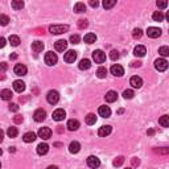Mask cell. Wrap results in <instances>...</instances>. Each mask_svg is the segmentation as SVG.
<instances>
[{
	"instance_id": "cell-1",
	"label": "cell",
	"mask_w": 169,
	"mask_h": 169,
	"mask_svg": "<svg viewBox=\"0 0 169 169\" xmlns=\"http://www.w3.org/2000/svg\"><path fill=\"white\" fill-rule=\"evenodd\" d=\"M69 31L68 25H62V24H56V25H50L49 26V32L53 33V35H62V33H66Z\"/></svg>"
},
{
	"instance_id": "cell-2",
	"label": "cell",
	"mask_w": 169,
	"mask_h": 169,
	"mask_svg": "<svg viewBox=\"0 0 169 169\" xmlns=\"http://www.w3.org/2000/svg\"><path fill=\"white\" fill-rule=\"evenodd\" d=\"M44 59H45V64H46V65L53 66V65L57 64L58 57H57V54H56V53H53V52H48V53L45 54Z\"/></svg>"
},
{
	"instance_id": "cell-3",
	"label": "cell",
	"mask_w": 169,
	"mask_h": 169,
	"mask_svg": "<svg viewBox=\"0 0 169 169\" xmlns=\"http://www.w3.org/2000/svg\"><path fill=\"white\" fill-rule=\"evenodd\" d=\"M46 101L50 104H56L59 101V94L56 90H50L48 92V95H46Z\"/></svg>"
},
{
	"instance_id": "cell-4",
	"label": "cell",
	"mask_w": 169,
	"mask_h": 169,
	"mask_svg": "<svg viewBox=\"0 0 169 169\" xmlns=\"http://www.w3.org/2000/svg\"><path fill=\"white\" fill-rule=\"evenodd\" d=\"M155 68L158 71H165L168 69V61L165 58H158L155 61Z\"/></svg>"
},
{
	"instance_id": "cell-5",
	"label": "cell",
	"mask_w": 169,
	"mask_h": 169,
	"mask_svg": "<svg viewBox=\"0 0 169 169\" xmlns=\"http://www.w3.org/2000/svg\"><path fill=\"white\" fill-rule=\"evenodd\" d=\"M92 59H94L97 64H103L106 61V54L102 50H94L92 52Z\"/></svg>"
},
{
	"instance_id": "cell-6",
	"label": "cell",
	"mask_w": 169,
	"mask_h": 169,
	"mask_svg": "<svg viewBox=\"0 0 169 169\" xmlns=\"http://www.w3.org/2000/svg\"><path fill=\"white\" fill-rule=\"evenodd\" d=\"M147 35H148V37H151V38H157V37H160V35H161V29L156 28V26H149V28L147 29Z\"/></svg>"
},
{
	"instance_id": "cell-7",
	"label": "cell",
	"mask_w": 169,
	"mask_h": 169,
	"mask_svg": "<svg viewBox=\"0 0 169 169\" xmlns=\"http://www.w3.org/2000/svg\"><path fill=\"white\" fill-rule=\"evenodd\" d=\"M77 59V52L74 50H68L64 56V61L68 62V64H73V62Z\"/></svg>"
},
{
	"instance_id": "cell-8",
	"label": "cell",
	"mask_w": 169,
	"mask_h": 169,
	"mask_svg": "<svg viewBox=\"0 0 169 169\" xmlns=\"http://www.w3.org/2000/svg\"><path fill=\"white\" fill-rule=\"evenodd\" d=\"M38 136L41 139H44V140H48V139H50L52 136V130L48 127H42L38 130Z\"/></svg>"
},
{
	"instance_id": "cell-9",
	"label": "cell",
	"mask_w": 169,
	"mask_h": 169,
	"mask_svg": "<svg viewBox=\"0 0 169 169\" xmlns=\"http://www.w3.org/2000/svg\"><path fill=\"white\" fill-rule=\"evenodd\" d=\"M110 71L115 77H122V75L124 74V69H123V66H120V65H112Z\"/></svg>"
},
{
	"instance_id": "cell-10",
	"label": "cell",
	"mask_w": 169,
	"mask_h": 169,
	"mask_svg": "<svg viewBox=\"0 0 169 169\" xmlns=\"http://www.w3.org/2000/svg\"><path fill=\"white\" fill-rule=\"evenodd\" d=\"M65 116H66V112H65V110H62V108H57V110L53 112V119H54L56 122L64 120Z\"/></svg>"
},
{
	"instance_id": "cell-11",
	"label": "cell",
	"mask_w": 169,
	"mask_h": 169,
	"mask_svg": "<svg viewBox=\"0 0 169 169\" xmlns=\"http://www.w3.org/2000/svg\"><path fill=\"white\" fill-rule=\"evenodd\" d=\"M130 85L134 89H140L141 86H143V79L140 77H137V75H134V77L130 79Z\"/></svg>"
},
{
	"instance_id": "cell-12",
	"label": "cell",
	"mask_w": 169,
	"mask_h": 169,
	"mask_svg": "<svg viewBox=\"0 0 169 169\" xmlns=\"http://www.w3.org/2000/svg\"><path fill=\"white\" fill-rule=\"evenodd\" d=\"M87 165L92 169H97V168H99V165H101V161H99V158L95 157V156H89L87 157Z\"/></svg>"
},
{
	"instance_id": "cell-13",
	"label": "cell",
	"mask_w": 169,
	"mask_h": 169,
	"mask_svg": "<svg viewBox=\"0 0 169 169\" xmlns=\"http://www.w3.org/2000/svg\"><path fill=\"white\" fill-rule=\"evenodd\" d=\"M13 71H15V74L16 75H19V77H23V75H25L26 74V66L25 65H23V64H17L15 66V69H13Z\"/></svg>"
},
{
	"instance_id": "cell-14",
	"label": "cell",
	"mask_w": 169,
	"mask_h": 169,
	"mask_svg": "<svg viewBox=\"0 0 169 169\" xmlns=\"http://www.w3.org/2000/svg\"><path fill=\"white\" fill-rule=\"evenodd\" d=\"M45 118H46V112H45V110H42V108L36 110L35 114H33V119H35L36 122H42Z\"/></svg>"
},
{
	"instance_id": "cell-15",
	"label": "cell",
	"mask_w": 169,
	"mask_h": 169,
	"mask_svg": "<svg viewBox=\"0 0 169 169\" xmlns=\"http://www.w3.org/2000/svg\"><path fill=\"white\" fill-rule=\"evenodd\" d=\"M111 131H112L111 125H102V127L98 130V135L99 136H102V137H106V136H108V135L111 134Z\"/></svg>"
},
{
	"instance_id": "cell-16",
	"label": "cell",
	"mask_w": 169,
	"mask_h": 169,
	"mask_svg": "<svg viewBox=\"0 0 169 169\" xmlns=\"http://www.w3.org/2000/svg\"><path fill=\"white\" fill-rule=\"evenodd\" d=\"M98 112H99V115H101L102 118H110L111 116V110H110L108 106H101Z\"/></svg>"
},
{
	"instance_id": "cell-17",
	"label": "cell",
	"mask_w": 169,
	"mask_h": 169,
	"mask_svg": "<svg viewBox=\"0 0 169 169\" xmlns=\"http://www.w3.org/2000/svg\"><path fill=\"white\" fill-rule=\"evenodd\" d=\"M54 48L57 52H64V50H66V48H68V41H65V40H58L54 44Z\"/></svg>"
},
{
	"instance_id": "cell-18",
	"label": "cell",
	"mask_w": 169,
	"mask_h": 169,
	"mask_svg": "<svg viewBox=\"0 0 169 169\" xmlns=\"http://www.w3.org/2000/svg\"><path fill=\"white\" fill-rule=\"evenodd\" d=\"M145 53H147V49H145V46H143V45H137L136 48L134 49V54L136 56V57H144Z\"/></svg>"
},
{
	"instance_id": "cell-19",
	"label": "cell",
	"mask_w": 169,
	"mask_h": 169,
	"mask_svg": "<svg viewBox=\"0 0 169 169\" xmlns=\"http://www.w3.org/2000/svg\"><path fill=\"white\" fill-rule=\"evenodd\" d=\"M12 97H13L12 91L8 90V89H4V90L0 91V98H2L3 101H11Z\"/></svg>"
},
{
	"instance_id": "cell-20",
	"label": "cell",
	"mask_w": 169,
	"mask_h": 169,
	"mask_svg": "<svg viewBox=\"0 0 169 169\" xmlns=\"http://www.w3.org/2000/svg\"><path fill=\"white\" fill-rule=\"evenodd\" d=\"M13 90L16 92H23L25 90V83L23 81H15L13 82Z\"/></svg>"
},
{
	"instance_id": "cell-21",
	"label": "cell",
	"mask_w": 169,
	"mask_h": 169,
	"mask_svg": "<svg viewBox=\"0 0 169 169\" xmlns=\"http://www.w3.org/2000/svg\"><path fill=\"white\" fill-rule=\"evenodd\" d=\"M118 99V94L116 91H108L107 94H106V102H108V103H114L115 101Z\"/></svg>"
},
{
	"instance_id": "cell-22",
	"label": "cell",
	"mask_w": 169,
	"mask_h": 169,
	"mask_svg": "<svg viewBox=\"0 0 169 169\" xmlns=\"http://www.w3.org/2000/svg\"><path fill=\"white\" fill-rule=\"evenodd\" d=\"M79 128V122L75 120V119H70L68 122V130L69 131H77Z\"/></svg>"
},
{
	"instance_id": "cell-23",
	"label": "cell",
	"mask_w": 169,
	"mask_h": 169,
	"mask_svg": "<svg viewBox=\"0 0 169 169\" xmlns=\"http://www.w3.org/2000/svg\"><path fill=\"white\" fill-rule=\"evenodd\" d=\"M79 149H81V144L78 141H71L70 145H69V152L70 153H78Z\"/></svg>"
},
{
	"instance_id": "cell-24",
	"label": "cell",
	"mask_w": 169,
	"mask_h": 169,
	"mask_svg": "<svg viewBox=\"0 0 169 169\" xmlns=\"http://www.w3.org/2000/svg\"><path fill=\"white\" fill-rule=\"evenodd\" d=\"M90 66H91V62H90V59H87V58L81 59V62L78 64V68L81 69V70H87V69H90Z\"/></svg>"
},
{
	"instance_id": "cell-25",
	"label": "cell",
	"mask_w": 169,
	"mask_h": 169,
	"mask_svg": "<svg viewBox=\"0 0 169 169\" xmlns=\"http://www.w3.org/2000/svg\"><path fill=\"white\" fill-rule=\"evenodd\" d=\"M48 151H49V145L46 143H41V144L37 145V153L41 155V156H42V155L48 153Z\"/></svg>"
},
{
	"instance_id": "cell-26",
	"label": "cell",
	"mask_w": 169,
	"mask_h": 169,
	"mask_svg": "<svg viewBox=\"0 0 169 169\" xmlns=\"http://www.w3.org/2000/svg\"><path fill=\"white\" fill-rule=\"evenodd\" d=\"M36 134L35 132H26V134H24V136H23V140L25 141V143H32V141L36 140Z\"/></svg>"
},
{
	"instance_id": "cell-27",
	"label": "cell",
	"mask_w": 169,
	"mask_h": 169,
	"mask_svg": "<svg viewBox=\"0 0 169 169\" xmlns=\"http://www.w3.org/2000/svg\"><path fill=\"white\" fill-rule=\"evenodd\" d=\"M83 40H85L86 44H92V42L97 41V35H95V33H87L83 37Z\"/></svg>"
},
{
	"instance_id": "cell-28",
	"label": "cell",
	"mask_w": 169,
	"mask_h": 169,
	"mask_svg": "<svg viewBox=\"0 0 169 169\" xmlns=\"http://www.w3.org/2000/svg\"><path fill=\"white\" fill-rule=\"evenodd\" d=\"M42 49H44V44H42L41 41H35L32 44V50L33 52L40 53V52H42Z\"/></svg>"
},
{
	"instance_id": "cell-29",
	"label": "cell",
	"mask_w": 169,
	"mask_h": 169,
	"mask_svg": "<svg viewBox=\"0 0 169 169\" xmlns=\"http://www.w3.org/2000/svg\"><path fill=\"white\" fill-rule=\"evenodd\" d=\"M158 123H160L161 127H169V116L168 115H163L160 119H158Z\"/></svg>"
},
{
	"instance_id": "cell-30",
	"label": "cell",
	"mask_w": 169,
	"mask_h": 169,
	"mask_svg": "<svg viewBox=\"0 0 169 169\" xmlns=\"http://www.w3.org/2000/svg\"><path fill=\"white\" fill-rule=\"evenodd\" d=\"M152 17H153V20L155 21H164V13L161 12V11H156L153 13V15H152Z\"/></svg>"
},
{
	"instance_id": "cell-31",
	"label": "cell",
	"mask_w": 169,
	"mask_h": 169,
	"mask_svg": "<svg viewBox=\"0 0 169 169\" xmlns=\"http://www.w3.org/2000/svg\"><path fill=\"white\" fill-rule=\"evenodd\" d=\"M97 75H98V78H101V79L106 78V75H107V69L103 68V66H101V68L97 70Z\"/></svg>"
},
{
	"instance_id": "cell-32",
	"label": "cell",
	"mask_w": 169,
	"mask_h": 169,
	"mask_svg": "<svg viewBox=\"0 0 169 169\" xmlns=\"http://www.w3.org/2000/svg\"><path fill=\"white\" fill-rule=\"evenodd\" d=\"M17 134H19V131H17V128L16 127H9L8 130H7V135H8L9 137H16L17 136Z\"/></svg>"
},
{
	"instance_id": "cell-33",
	"label": "cell",
	"mask_w": 169,
	"mask_h": 169,
	"mask_svg": "<svg viewBox=\"0 0 169 169\" xmlns=\"http://www.w3.org/2000/svg\"><path fill=\"white\" fill-rule=\"evenodd\" d=\"M86 11V5L83 4V3H77V4L74 5V12L77 13H82Z\"/></svg>"
},
{
	"instance_id": "cell-34",
	"label": "cell",
	"mask_w": 169,
	"mask_h": 169,
	"mask_svg": "<svg viewBox=\"0 0 169 169\" xmlns=\"http://www.w3.org/2000/svg\"><path fill=\"white\" fill-rule=\"evenodd\" d=\"M23 7H24V2H21V0H13L12 2V8L13 9H21Z\"/></svg>"
},
{
	"instance_id": "cell-35",
	"label": "cell",
	"mask_w": 169,
	"mask_h": 169,
	"mask_svg": "<svg viewBox=\"0 0 169 169\" xmlns=\"http://www.w3.org/2000/svg\"><path fill=\"white\" fill-rule=\"evenodd\" d=\"M9 42H11V45H12V46H19V44H20V38H19V36H15V35L9 36Z\"/></svg>"
},
{
	"instance_id": "cell-36",
	"label": "cell",
	"mask_w": 169,
	"mask_h": 169,
	"mask_svg": "<svg viewBox=\"0 0 169 169\" xmlns=\"http://www.w3.org/2000/svg\"><path fill=\"white\" fill-rule=\"evenodd\" d=\"M95 122H97V116H95L94 114H89L87 116H86V123H87L89 125L95 124Z\"/></svg>"
},
{
	"instance_id": "cell-37",
	"label": "cell",
	"mask_w": 169,
	"mask_h": 169,
	"mask_svg": "<svg viewBox=\"0 0 169 169\" xmlns=\"http://www.w3.org/2000/svg\"><path fill=\"white\" fill-rule=\"evenodd\" d=\"M89 26V21L86 19H81L78 20V28L79 29H86Z\"/></svg>"
},
{
	"instance_id": "cell-38",
	"label": "cell",
	"mask_w": 169,
	"mask_h": 169,
	"mask_svg": "<svg viewBox=\"0 0 169 169\" xmlns=\"http://www.w3.org/2000/svg\"><path fill=\"white\" fill-rule=\"evenodd\" d=\"M115 4H116V2H115V0H104V2H103V7L106 9L112 8Z\"/></svg>"
},
{
	"instance_id": "cell-39",
	"label": "cell",
	"mask_w": 169,
	"mask_h": 169,
	"mask_svg": "<svg viewBox=\"0 0 169 169\" xmlns=\"http://www.w3.org/2000/svg\"><path fill=\"white\" fill-rule=\"evenodd\" d=\"M141 36H143V31L141 29H134V33H132V37H134L135 40H139V38H141Z\"/></svg>"
},
{
	"instance_id": "cell-40",
	"label": "cell",
	"mask_w": 169,
	"mask_h": 169,
	"mask_svg": "<svg viewBox=\"0 0 169 169\" xmlns=\"http://www.w3.org/2000/svg\"><path fill=\"white\" fill-rule=\"evenodd\" d=\"M8 23H9V17L7 15H0V25H3V26H5V25H8Z\"/></svg>"
},
{
	"instance_id": "cell-41",
	"label": "cell",
	"mask_w": 169,
	"mask_h": 169,
	"mask_svg": "<svg viewBox=\"0 0 169 169\" xmlns=\"http://www.w3.org/2000/svg\"><path fill=\"white\" fill-rule=\"evenodd\" d=\"M158 53H160L163 57H167V56H169V48L168 46H161V48L158 49Z\"/></svg>"
},
{
	"instance_id": "cell-42",
	"label": "cell",
	"mask_w": 169,
	"mask_h": 169,
	"mask_svg": "<svg viewBox=\"0 0 169 169\" xmlns=\"http://www.w3.org/2000/svg\"><path fill=\"white\" fill-rule=\"evenodd\" d=\"M134 95H135L134 90H124V92H123L124 99H132L134 98Z\"/></svg>"
},
{
	"instance_id": "cell-43",
	"label": "cell",
	"mask_w": 169,
	"mask_h": 169,
	"mask_svg": "<svg viewBox=\"0 0 169 169\" xmlns=\"http://www.w3.org/2000/svg\"><path fill=\"white\" fill-rule=\"evenodd\" d=\"M123 163H124V157H123V156H119V157L115 158L112 164H114V167H120V165L123 164Z\"/></svg>"
},
{
	"instance_id": "cell-44",
	"label": "cell",
	"mask_w": 169,
	"mask_h": 169,
	"mask_svg": "<svg viewBox=\"0 0 169 169\" xmlns=\"http://www.w3.org/2000/svg\"><path fill=\"white\" fill-rule=\"evenodd\" d=\"M79 41H81V37H79L78 35L70 36V42H71V44H79Z\"/></svg>"
},
{
	"instance_id": "cell-45",
	"label": "cell",
	"mask_w": 169,
	"mask_h": 169,
	"mask_svg": "<svg viewBox=\"0 0 169 169\" xmlns=\"http://www.w3.org/2000/svg\"><path fill=\"white\" fill-rule=\"evenodd\" d=\"M23 120H24V119H23V116H21V115H16V116L13 118V122H15L16 124H20V123H23Z\"/></svg>"
},
{
	"instance_id": "cell-46",
	"label": "cell",
	"mask_w": 169,
	"mask_h": 169,
	"mask_svg": "<svg viewBox=\"0 0 169 169\" xmlns=\"http://www.w3.org/2000/svg\"><path fill=\"white\" fill-rule=\"evenodd\" d=\"M110 58L114 59V61H115V59H118V58H119V53H118L116 50H112V52L110 53Z\"/></svg>"
},
{
	"instance_id": "cell-47",
	"label": "cell",
	"mask_w": 169,
	"mask_h": 169,
	"mask_svg": "<svg viewBox=\"0 0 169 169\" xmlns=\"http://www.w3.org/2000/svg\"><path fill=\"white\" fill-rule=\"evenodd\" d=\"M157 7L158 8H167L168 2H165V0H163V2H157Z\"/></svg>"
},
{
	"instance_id": "cell-48",
	"label": "cell",
	"mask_w": 169,
	"mask_h": 169,
	"mask_svg": "<svg viewBox=\"0 0 169 169\" xmlns=\"http://www.w3.org/2000/svg\"><path fill=\"white\" fill-rule=\"evenodd\" d=\"M9 110L13 111V112H16V111L19 110V106L16 104V103H11V104H9Z\"/></svg>"
},
{
	"instance_id": "cell-49",
	"label": "cell",
	"mask_w": 169,
	"mask_h": 169,
	"mask_svg": "<svg viewBox=\"0 0 169 169\" xmlns=\"http://www.w3.org/2000/svg\"><path fill=\"white\" fill-rule=\"evenodd\" d=\"M7 69H8V65H7L5 62H2V64H0V71L3 73V71H5Z\"/></svg>"
},
{
	"instance_id": "cell-50",
	"label": "cell",
	"mask_w": 169,
	"mask_h": 169,
	"mask_svg": "<svg viewBox=\"0 0 169 169\" xmlns=\"http://www.w3.org/2000/svg\"><path fill=\"white\" fill-rule=\"evenodd\" d=\"M131 163H132V165H134V167H136V165L140 164V160H139V158H136V157H134V158L131 160Z\"/></svg>"
},
{
	"instance_id": "cell-51",
	"label": "cell",
	"mask_w": 169,
	"mask_h": 169,
	"mask_svg": "<svg viewBox=\"0 0 169 169\" xmlns=\"http://www.w3.org/2000/svg\"><path fill=\"white\" fill-rule=\"evenodd\" d=\"M90 5L92 7V8H97V7L99 5V3L97 2V0H90Z\"/></svg>"
},
{
	"instance_id": "cell-52",
	"label": "cell",
	"mask_w": 169,
	"mask_h": 169,
	"mask_svg": "<svg viewBox=\"0 0 169 169\" xmlns=\"http://www.w3.org/2000/svg\"><path fill=\"white\" fill-rule=\"evenodd\" d=\"M5 44H7L5 38H4V37H0V48H4Z\"/></svg>"
},
{
	"instance_id": "cell-53",
	"label": "cell",
	"mask_w": 169,
	"mask_h": 169,
	"mask_svg": "<svg viewBox=\"0 0 169 169\" xmlns=\"http://www.w3.org/2000/svg\"><path fill=\"white\" fill-rule=\"evenodd\" d=\"M155 152H158V153H168V148H164V149H155Z\"/></svg>"
},
{
	"instance_id": "cell-54",
	"label": "cell",
	"mask_w": 169,
	"mask_h": 169,
	"mask_svg": "<svg viewBox=\"0 0 169 169\" xmlns=\"http://www.w3.org/2000/svg\"><path fill=\"white\" fill-rule=\"evenodd\" d=\"M141 65V62H132V64H131V66H132V68H139V66H140Z\"/></svg>"
},
{
	"instance_id": "cell-55",
	"label": "cell",
	"mask_w": 169,
	"mask_h": 169,
	"mask_svg": "<svg viewBox=\"0 0 169 169\" xmlns=\"http://www.w3.org/2000/svg\"><path fill=\"white\" fill-rule=\"evenodd\" d=\"M9 58H11V59H16V58H17V54H16V53H12V54L9 56Z\"/></svg>"
},
{
	"instance_id": "cell-56",
	"label": "cell",
	"mask_w": 169,
	"mask_h": 169,
	"mask_svg": "<svg viewBox=\"0 0 169 169\" xmlns=\"http://www.w3.org/2000/svg\"><path fill=\"white\" fill-rule=\"evenodd\" d=\"M3 137H4V132H3L2 130H0V143L3 141Z\"/></svg>"
},
{
	"instance_id": "cell-57",
	"label": "cell",
	"mask_w": 169,
	"mask_h": 169,
	"mask_svg": "<svg viewBox=\"0 0 169 169\" xmlns=\"http://www.w3.org/2000/svg\"><path fill=\"white\" fill-rule=\"evenodd\" d=\"M46 169H58V167H56V165H49Z\"/></svg>"
},
{
	"instance_id": "cell-58",
	"label": "cell",
	"mask_w": 169,
	"mask_h": 169,
	"mask_svg": "<svg viewBox=\"0 0 169 169\" xmlns=\"http://www.w3.org/2000/svg\"><path fill=\"white\" fill-rule=\"evenodd\" d=\"M153 134H155L153 130H148V135H153Z\"/></svg>"
},
{
	"instance_id": "cell-59",
	"label": "cell",
	"mask_w": 169,
	"mask_h": 169,
	"mask_svg": "<svg viewBox=\"0 0 169 169\" xmlns=\"http://www.w3.org/2000/svg\"><path fill=\"white\" fill-rule=\"evenodd\" d=\"M15 151H16V149H15V147H11V148H9V152H12V153H13Z\"/></svg>"
},
{
	"instance_id": "cell-60",
	"label": "cell",
	"mask_w": 169,
	"mask_h": 169,
	"mask_svg": "<svg viewBox=\"0 0 169 169\" xmlns=\"http://www.w3.org/2000/svg\"><path fill=\"white\" fill-rule=\"evenodd\" d=\"M3 153V151H2V148H0V155H2Z\"/></svg>"
},
{
	"instance_id": "cell-61",
	"label": "cell",
	"mask_w": 169,
	"mask_h": 169,
	"mask_svg": "<svg viewBox=\"0 0 169 169\" xmlns=\"http://www.w3.org/2000/svg\"><path fill=\"white\" fill-rule=\"evenodd\" d=\"M125 169H131V168H125Z\"/></svg>"
},
{
	"instance_id": "cell-62",
	"label": "cell",
	"mask_w": 169,
	"mask_h": 169,
	"mask_svg": "<svg viewBox=\"0 0 169 169\" xmlns=\"http://www.w3.org/2000/svg\"><path fill=\"white\" fill-rule=\"evenodd\" d=\"M0 168H2V164H0Z\"/></svg>"
}]
</instances>
